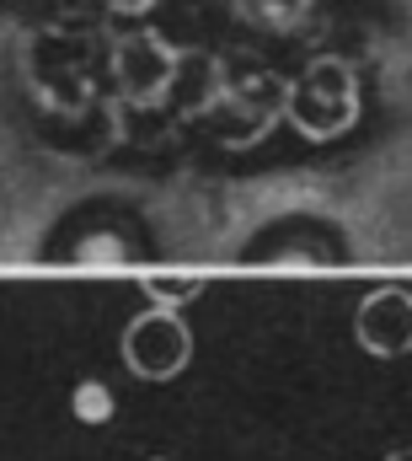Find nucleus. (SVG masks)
Masks as SVG:
<instances>
[{"mask_svg": "<svg viewBox=\"0 0 412 461\" xmlns=\"http://www.w3.org/2000/svg\"><path fill=\"white\" fill-rule=\"evenodd\" d=\"M359 118V86L343 59H316L290 86V123L306 140H332Z\"/></svg>", "mask_w": 412, "mask_h": 461, "instance_id": "1", "label": "nucleus"}, {"mask_svg": "<svg viewBox=\"0 0 412 461\" xmlns=\"http://www.w3.org/2000/svg\"><path fill=\"white\" fill-rule=\"evenodd\" d=\"M188 359H193V333L166 306H150L123 328V365L139 381H172L188 370Z\"/></svg>", "mask_w": 412, "mask_h": 461, "instance_id": "2", "label": "nucleus"}, {"mask_svg": "<svg viewBox=\"0 0 412 461\" xmlns=\"http://www.w3.org/2000/svg\"><path fill=\"white\" fill-rule=\"evenodd\" d=\"M354 339H359L364 354H375V359H402V354H412V295L397 290V285L364 295L359 301V317H354Z\"/></svg>", "mask_w": 412, "mask_h": 461, "instance_id": "3", "label": "nucleus"}, {"mask_svg": "<svg viewBox=\"0 0 412 461\" xmlns=\"http://www.w3.org/2000/svg\"><path fill=\"white\" fill-rule=\"evenodd\" d=\"M145 285V295L156 301V306H166V312H183L188 301H199L204 295V274H145L139 279Z\"/></svg>", "mask_w": 412, "mask_h": 461, "instance_id": "4", "label": "nucleus"}, {"mask_svg": "<svg viewBox=\"0 0 412 461\" xmlns=\"http://www.w3.org/2000/svg\"><path fill=\"white\" fill-rule=\"evenodd\" d=\"M112 408H118V402H112V392H107L103 381H92V375L76 381V392H70V413H76L81 424H107Z\"/></svg>", "mask_w": 412, "mask_h": 461, "instance_id": "5", "label": "nucleus"}, {"mask_svg": "<svg viewBox=\"0 0 412 461\" xmlns=\"http://www.w3.org/2000/svg\"><path fill=\"white\" fill-rule=\"evenodd\" d=\"M386 461H412V451H391V456H386Z\"/></svg>", "mask_w": 412, "mask_h": 461, "instance_id": "6", "label": "nucleus"}, {"mask_svg": "<svg viewBox=\"0 0 412 461\" xmlns=\"http://www.w3.org/2000/svg\"><path fill=\"white\" fill-rule=\"evenodd\" d=\"M161 461H172V456H161Z\"/></svg>", "mask_w": 412, "mask_h": 461, "instance_id": "7", "label": "nucleus"}]
</instances>
